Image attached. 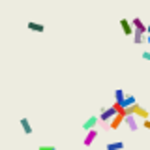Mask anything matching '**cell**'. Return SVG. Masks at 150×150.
<instances>
[{
	"label": "cell",
	"instance_id": "obj_15",
	"mask_svg": "<svg viewBox=\"0 0 150 150\" xmlns=\"http://www.w3.org/2000/svg\"><path fill=\"white\" fill-rule=\"evenodd\" d=\"M141 56H143V60H146V62H150V51H144V53L141 54Z\"/></svg>",
	"mask_w": 150,
	"mask_h": 150
},
{
	"label": "cell",
	"instance_id": "obj_19",
	"mask_svg": "<svg viewBox=\"0 0 150 150\" xmlns=\"http://www.w3.org/2000/svg\"><path fill=\"white\" fill-rule=\"evenodd\" d=\"M53 150H56V148H53Z\"/></svg>",
	"mask_w": 150,
	"mask_h": 150
},
{
	"label": "cell",
	"instance_id": "obj_10",
	"mask_svg": "<svg viewBox=\"0 0 150 150\" xmlns=\"http://www.w3.org/2000/svg\"><path fill=\"white\" fill-rule=\"evenodd\" d=\"M21 128H23V131H25L26 135H30L32 131H34V128H32V124H30L28 118H21Z\"/></svg>",
	"mask_w": 150,
	"mask_h": 150
},
{
	"label": "cell",
	"instance_id": "obj_2",
	"mask_svg": "<svg viewBox=\"0 0 150 150\" xmlns=\"http://www.w3.org/2000/svg\"><path fill=\"white\" fill-rule=\"evenodd\" d=\"M115 115H116V109L111 105L109 109H101V112H100V120H101V122H111Z\"/></svg>",
	"mask_w": 150,
	"mask_h": 150
},
{
	"label": "cell",
	"instance_id": "obj_11",
	"mask_svg": "<svg viewBox=\"0 0 150 150\" xmlns=\"http://www.w3.org/2000/svg\"><path fill=\"white\" fill-rule=\"evenodd\" d=\"M124 148V143L122 141H112V143L105 144V150H122Z\"/></svg>",
	"mask_w": 150,
	"mask_h": 150
},
{
	"label": "cell",
	"instance_id": "obj_5",
	"mask_svg": "<svg viewBox=\"0 0 150 150\" xmlns=\"http://www.w3.org/2000/svg\"><path fill=\"white\" fill-rule=\"evenodd\" d=\"M124 118H126L124 115H120V112H116V115L112 116V120L109 122V128H111V129H118L120 126L124 124Z\"/></svg>",
	"mask_w": 150,
	"mask_h": 150
},
{
	"label": "cell",
	"instance_id": "obj_12",
	"mask_svg": "<svg viewBox=\"0 0 150 150\" xmlns=\"http://www.w3.org/2000/svg\"><path fill=\"white\" fill-rule=\"evenodd\" d=\"M144 41H146V36H144V34L133 32V43H135V45H141V43H144Z\"/></svg>",
	"mask_w": 150,
	"mask_h": 150
},
{
	"label": "cell",
	"instance_id": "obj_1",
	"mask_svg": "<svg viewBox=\"0 0 150 150\" xmlns=\"http://www.w3.org/2000/svg\"><path fill=\"white\" fill-rule=\"evenodd\" d=\"M128 115H135L137 118H143V120L150 118V112H148L146 109H144V107H141L139 103H135V105L128 107Z\"/></svg>",
	"mask_w": 150,
	"mask_h": 150
},
{
	"label": "cell",
	"instance_id": "obj_4",
	"mask_svg": "<svg viewBox=\"0 0 150 150\" xmlns=\"http://www.w3.org/2000/svg\"><path fill=\"white\" fill-rule=\"evenodd\" d=\"M124 124L129 128V131H137L139 129V124H137V116L135 115H128L124 118Z\"/></svg>",
	"mask_w": 150,
	"mask_h": 150
},
{
	"label": "cell",
	"instance_id": "obj_8",
	"mask_svg": "<svg viewBox=\"0 0 150 150\" xmlns=\"http://www.w3.org/2000/svg\"><path fill=\"white\" fill-rule=\"evenodd\" d=\"M96 137H98V129H88L86 137H84V141H83V144H84V146H90L94 141H96Z\"/></svg>",
	"mask_w": 150,
	"mask_h": 150
},
{
	"label": "cell",
	"instance_id": "obj_16",
	"mask_svg": "<svg viewBox=\"0 0 150 150\" xmlns=\"http://www.w3.org/2000/svg\"><path fill=\"white\" fill-rule=\"evenodd\" d=\"M143 126H144V128H146V129H150V118H146V120H143Z\"/></svg>",
	"mask_w": 150,
	"mask_h": 150
},
{
	"label": "cell",
	"instance_id": "obj_13",
	"mask_svg": "<svg viewBox=\"0 0 150 150\" xmlns=\"http://www.w3.org/2000/svg\"><path fill=\"white\" fill-rule=\"evenodd\" d=\"M135 103H137L135 96H126V98H124V101H122V107H126V109H128V107L135 105Z\"/></svg>",
	"mask_w": 150,
	"mask_h": 150
},
{
	"label": "cell",
	"instance_id": "obj_6",
	"mask_svg": "<svg viewBox=\"0 0 150 150\" xmlns=\"http://www.w3.org/2000/svg\"><path fill=\"white\" fill-rule=\"evenodd\" d=\"M100 122V116H96V115H92V116H88L86 120H84V124H83V129H96V124Z\"/></svg>",
	"mask_w": 150,
	"mask_h": 150
},
{
	"label": "cell",
	"instance_id": "obj_18",
	"mask_svg": "<svg viewBox=\"0 0 150 150\" xmlns=\"http://www.w3.org/2000/svg\"><path fill=\"white\" fill-rule=\"evenodd\" d=\"M146 34H150V25H146Z\"/></svg>",
	"mask_w": 150,
	"mask_h": 150
},
{
	"label": "cell",
	"instance_id": "obj_7",
	"mask_svg": "<svg viewBox=\"0 0 150 150\" xmlns=\"http://www.w3.org/2000/svg\"><path fill=\"white\" fill-rule=\"evenodd\" d=\"M131 25H133V28H135V32H139V34H146V25H144V23L141 21L139 17L131 19Z\"/></svg>",
	"mask_w": 150,
	"mask_h": 150
},
{
	"label": "cell",
	"instance_id": "obj_14",
	"mask_svg": "<svg viewBox=\"0 0 150 150\" xmlns=\"http://www.w3.org/2000/svg\"><path fill=\"white\" fill-rule=\"evenodd\" d=\"M124 90H122V88H116V90H115V100H116V103H120V105H122V101H124Z\"/></svg>",
	"mask_w": 150,
	"mask_h": 150
},
{
	"label": "cell",
	"instance_id": "obj_17",
	"mask_svg": "<svg viewBox=\"0 0 150 150\" xmlns=\"http://www.w3.org/2000/svg\"><path fill=\"white\" fill-rule=\"evenodd\" d=\"M54 146H47V144H41V146L40 148H38V150H53Z\"/></svg>",
	"mask_w": 150,
	"mask_h": 150
},
{
	"label": "cell",
	"instance_id": "obj_9",
	"mask_svg": "<svg viewBox=\"0 0 150 150\" xmlns=\"http://www.w3.org/2000/svg\"><path fill=\"white\" fill-rule=\"evenodd\" d=\"M26 26H28V30L38 32V34H43V32H45V25H41V23H36V21H30Z\"/></svg>",
	"mask_w": 150,
	"mask_h": 150
},
{
	"label": "cell",
	"instance_id": "obj_3",
	"mask_svg": "<svg viewBox=\"0 0 150 150\" xmlns=\"http://www.w3.org/2000/svg\"><path fill=\"white\" fill-rule=\"evenodd\" d=\"M120 28H122V32H124V36H133V32H135L131 21H128V19H120Z\"/></svg>",
	"mask_w": 150,
	"mask_h": 150
}]
</instances>
